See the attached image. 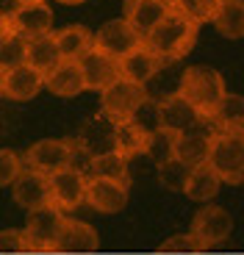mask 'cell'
<instances>
[{
	"label": "cell",
	"mask_w": 244,
	"mask_h": 255,
	"mask_svg": "<svg viewBox=\"0 0 244 255\" xmlns=\"http://www.w3.org/2000/svg\"><path fill=\"white\" fill-rule=\"evenodd\" d=\"M14 203L25 211H36L45 208V205H53V191H50V178L36 169H28L19 175V180L11 186Z\"/></svg>",
	"instance_id": "cell-12"
},
{
	"label": "cell",
	"mask_w": 244,
	"mask_h": 255,
	"mask_svg": "<svg viewBox=\"0 0 244 255\" xmlns=\"http://www.w3.org/2000/svg\"><path fill=\"white\" fill-rule=\"evenodd\" d=\"M189 233H192L194 242L200 244V250H211V247H217V244H222L233 233V217L222 208V205L208 203L194 214Z\"/></svg>",
	"instance_id": "cell-6"
},
{
	"label": "cell",
	"mask_w": 244,
	"mask_h": 255,
	"mask_svg": "<svg viewBox=\"0 0 244 255\" xmlns=\"http://www.w3.org/2000/svg\"><path fill=\"white\" fill-rule=\"evenodd\" d=\"M45 89L56 97H78L81 92H86L81 64L78 61H58L45 75Z\"/></svg>",
	"instance_id": "cell-19"
},
{
	"label": "cell",
	"mask_w": 244,
	"mask_h": 255,
	"mask_svg": "<svg viewBox=\"0 0 244 255\" xmlns=\"http://www.w3.org/2000/svg\"><path fill=\"white\" fill-rule=\"evenodd\" d=\"M172 8L192 19L194 25H206V22H214V17L222 8V0H175Z\"/></svg>",
	"instance_id": "cell-29"
},
{
	"label": "cell",
	"mask_w": 244,
	"mask_h": 255,
	"mask_svg": "<svg viewBox=\"0 0 244 255\" xmlns=\"http://www.w3.org/2000/svg\"><path fill=\"white\" fill-rule=\"evenodd\" d=\"M11 19L14 33H19L22 39H39L53 33V8L47 0L42 3H22V6H14V11L8 14Z\"/></svg>",
	"instance_id": "cell-9"
},
{
	"label": "cell",
	"mask_w": 244,
	"mask_h": 255,
	"mask_svg": "<svg viewBox=\"0 0 244 255\" xmlns=\"http://www.w3.org/2000/svg\"><path fill=\"white\" fill-rule=\"evenodd\" d=\"M178 95L197 111L203 120H211L217 106L222 103V97L228 95L225 78L217 70L206 67V64H194L189 70H183L178 83Z\"/></svg>",
	"instance_id": "cell-2"
},
{
	"label": "cell",
	"mask_w": 244,
	"mask_h": 255,
	"mask_svg": "<svg viewBox=\"0 0 244 255\" xmlns=\"http://www.w3.org/2000/svg\"><path fill=\"white\" fill-rule=\"evenodd\" d=\"M72 150H75V139H39L25 150V166L36 169L42 175H56L72 164Z\"/></svg>",
	"instance_id": "cell-5"
},
{
	"label": "cell",
	"mask_w": 244,
	"mask_h": 255,
	"mask_svg": "<svg viewBox=\"0 0 244 255\" xmlns=\"http://www.w3.org/2000/svg\"><path fill=\"white\" fill-rule=\"evenodd\" d=\"M214 28L225 39L244 36V0H222V8L214 17Z\"/></svg>",
	"instance_id": "cell-26"
},
{
	"label": "cell",
	"mask_w": 244,
	"mask_h": 255,
	"mask_svg": "<svg viewBox=\"0 0 244 255\" xmlns=\"http://www.w3.org/2000/svg\"><path fill=\"white\" fill-rule=\"evenodd\" d=\"M114 125H117V122L100 111V114L92 117V120L81 128V133H78L75 141L84 147L89 155L111 153V150H114Z\"/></svg>",
	"instance_id": "cell-16"
},
{
	"label": "cell",
	"mask_w": 244,
	"mask_h": 255,
	"mask_svg": "<svg viewBox=\"0 0 244 255\" xmlns=\"http://www.w3.org/2000/svg\"><path fill=\"white\" fill-rule=\"evenodd\" d=\"M219 189H222V180L208 164L192 166V172H189L186 183H183V194L189 200H194V203H211L219 194Z\"/></svg>",
	"instance_id": "cell-24"
},
{
	"label": "cell",
	"mask_w": 244,
	"mask_h": 255,
	"mask_svg": "<svg viewBox=\"0 0 244 255\" xmlns=\"http://www.w3.org/2000/svg\"><path fill=\"white\" fill-rule=\"evenodd\" d=\"M53 39H56V45H58L61 61H81L95 47V33L86 25H67L53 33Z\"/></svg>",
	"instance_id": "cell-23"
},
{
	"label": "cell",
	"mask_w": 244,
	"mask_h": 255,
	"mask_svg": "<svg viewBox=\"0 0 244 255\" xmlns=\"http://www.w3.org/2000/svg\"><path fill=\"white\" fill-rule=\"evenodd\" d=\"M56 3H61V6H81L86 0H56Z\"/></svg>",
	"instance_id": "cell-38"
},
{
	"label": "cell",
	"mask_w": 244,
	"mask_h": 255,
	"mask_svg": "<svg viewBox=\"0 0 244 255\" xmlns=\"http://www.w3.org/2000/svg\"><path fill=\"white\" fill-rule=\"evenodd\" d=\"M17 6H22V3H42V0H14Z\"/></svg>",
	"instance_id": "cell-40"
},
{
	"label": "cell",
	"mask_w": 244,
	"mask_h": 255,
	"mask_svg": "<svg viewBox=\"0 0 244 255\" xmlns=\"http://www.w3.org/2000/svg\"><path fill=\"white\" fill-rule=\"evenodd\" d=\"M214 133H231V136H244V95L228 92L222 103L217 106L211 117Z\"/></svg>",
	"instance_id": "cell-22"
},
{
	"label": "cell",
	"mask_w": 244,
	"mask_h": 255,
	"mask_svg": "<svg viewBox=\"0 0 244 255\" xmlns=\"http://www.w3.org/2000/svg\"><path fill=\"white\" fill-rule=\"evenodd\" d=\"M211 136H214L211 120L203 122L200 128H194V130H189V133H180V136H178V147H175V158L183 161L186 166H200V164H206Z\"/></svg>",
	"instance_id": "cell-18"
},
{
	"label": "cell",
	"mask_w": 244,
	"mask_h": 255,
	"mask_svg": "<svg viewBox=\"0 0 244 255\" xmlns=\"http://www.w3.org/2000/svg\"><path fill=\"white\" fill-rule=\"evenodd\" d=\"M164 3H169V6H172V3H175V0H164Z\"/></svg>",
	"instance_id": "cell-41"
},
{
	"label": "cell",
	"mask_w": 244,
	"mask_h": 255,
	"mask_svg": "<svg viewBox=\"0 0 244 255\" xmlns=\"http://www.w3.org/2000/svg\"><path fill=\"white\" fill-rule=\"evenodd\" d=\"M144 100H147V89H144V86L128 81V78H120V81L111 83L109 89L100 92V111H103L106 117H111L114 122L130 120L133 111L139 109Z\"/></svg>",
	"instance_id": "cell-7"
},
{
	"label": "cell",
	"mask_w": 244,
	"mask_h": 255,
	"mask_svg": "<svg viewBox=\"0 0 244 255\" xmlns=\"http://www.w3.org/2000/svg\"><path fill=\"white\" fill-rule=\"evenodd\" d=\"M45 89V72H39L31 64H19L14 70L6 72V83H3V97L14 103H28Z\"/></svg>",
	"instance_id": "cell-15"
},
{
	"label": "cell",
	"mask_w": 244,
	"mask_h": 255,
	"mask_svg": "<svg viewBox=\"0 0 244 255\" xmlns=\"http://www.w3.org/2000/svg\"><path fill=\"white\" fill-rule=\"evenodd\" d=\"M86 183L89 175L78 172L72 166L61 169V172L50 175V191H53V205L58 211H75L86 203Z\"/></svg>",
	"instance_id": "cell-11"
},
{
	"label": "cell",
	"mask_w": 244,
	"mask_h": 255,
	"mask_svg": "<svg viewBox=\"0 0 244 255\" xmlns=\"http://www.w3.org/2000/svg\"><path fill=\"white\" fill-rule=\"evenodd\" d=\"M81 72H84V83L89 92H103L109 89L114 81L122 78V67H120V58L109 56V53L92 47L84 58H81Z\"/></svg>",
	"instance_id": "cell-10"
},
{
	"label": "cell",
	"mask_w": 244,
	"mask_h": 255,
	"mask_svg": "<svg viewBox=\"0 0 244 255\" xmlns=\"http://www.w3.org/2000/svg\"><path fill=\"white\" fill-rule=\"evenodd\" d=\"M130 122H133V125H139L147 136H153L155 130H161V109H158V100H153V97L147 95V100H144L139 109L133 111Z\"/></svg>",
	"instance_id": "cell-33"
},
{
	"label": "cell",
	"mask_w": 244,
	"mask_h": 255,
	"mask_svg": "<svg viewBox=\"0 0 244 255\" xmlns=\"http://www.w3.org/2000/svg\"><path fill=\"white\" fill-rule=\"evenodd\" d=\"M25 172V158L8 147H0V189H8Z\"/></svg>",
	"instance_id": "cell-32"
},
{
	"label": "cell",
	"mask_w": 244,
	"mask_h": 255,
	"mask_svg": "<svg viewBox=\"0 0 244 255\" xmlns=\"http://www.w3.org/2000/svg\"><path fill=\"white\" fill-rule=\"evenodd\" d=\"M14 33V28H11V19H8V14H3L0 11V42H6L8 36Z\"/></svg>",
	"instance_id": "cell-37"
},
{
	"label": "cell",
	"mask_w": 244,
	"mask_h": 255,
	"mask_svg": "<svg viewBox=\"0 0 244 255\" xmlns=\"http://www.w3.org/2000/svg\"><path fill=\"white\" fill-rule=\"evenodd\" d=\"M86 205L100 214H117L128 205V183L109 178H89L86 183Z\"/></svg>",
	"instance_id": "cell-13"
},
{
	"label": "cell",
	"mask_w": 244,
	"mask_h": 255,
	"mask_svg": "<svg viewBox=\"0 0 244 255\" xmlns=\"http://www.w3.org/2000/svg\"><path fill=\"white\" fill-rule=\"evenodd\" d=\"M150 136L141 130L139 125H133L130 120H120L114 125V153H120L122 158H136L147 150Z\"/></svg>",
	"instance_id": "cell-25"
},
{
	"label": "cell",
	"mask_w": 244,
	"mask_h": 255,
	"mask_svg": "<svg viewBox=\"0 0 244 255\" xmlns=\"http://www.w3.org/2000/svg\"><path fill=\"white\" fill-rule=\"evenodd\" d=\"M97 230L81 219H64V228L58 233L56 253H95Z\"/></svg>",
	"instance_id": "cell-21"
},
{
	"label": "cell",
	"mask_w": 244,
	"mask_h": 255,
	"mask_svg": "<svg viewBox=\"0 0 244 255\" xmlns=\"http://www.w3.org/2000/svg\"><path fill=\"white\" fill-rule=\"evenodd\" d=\"M89 178H109V180L128 183V158H122L114 150H111V153H103V155H92Z\"/></svg>",
	"instance_id": "cell-28"
},
{
	"label": "cell",
	"mask_w": 244,
	"mask_h": 255,
	"mask_svg": "<svg viewBox=\"0 0 244 255\" xmlns=\"http://www.w3.org/2000/svg\"><path fill=\"white\" fill-rule=\"evenodd\" d=\"M175 147H178V133L161 128V130H155V133L147 139V150H144V155H147L155 166H161V164H167V161L175 158Z\"/></svg>",
	"instance_id": "cell-30"
},
{
	"label": "cell",
	"mask_w": 244,
	"mask_h": 255,
	"mask_svg": "<svg viewBox=\"0 0 244 255\" xmlns=\"http://www.w3.org/2000/svg\"><path fill=\"white\" fill-rule=\"evenodd\" d=\"M161 253H167V255H172V253H200V244L194 242L192 233H178V236L167 239V242L161 244Z\"/></svg>",
	"instance_id": "cell-36"
},
{
	"label": "cell",
	"mask_w": 244,
	"mask_h": 255,
	"mask_svg": "<svg viewBox=\"0 0 244 255\" xmlns=\"http://www.w3.org/2000/svg\"><path fill=\"white\" fill-rule=\"evenodd\" d=\"M169 11H172V6L164 0H125V19L141 36H147Z\"/></svg>",
	"instance_id": "cell-20"
},
{
	"label": "cell",
	"mask_w": 244,
	"mask_h": 255,
	"mask_svg": "<svg viewBox=\"0 0 244 255\" xmlns=\"http://www.w3.org/2000/svg\"><path fill=\"white\" fill-rule=\"evenodd\" d=\"M155 169H158V180H161V183L167 186V189H175V191H183V183H186L189 172H192V166H186L183 161H178V158L155 166Z\"/></svg>",
	"instance_id": "cell-34"
},
{
	"label": "cell",
	"mask_w": 244,
	"mask_h": 255,
	"mask_svg": "<svg viewBox=\"0 0 244 255\" xmlns=\"http://www.w3.org/2000/svg\"><path fill=\"white\" fill-rule=\"evenodd\" d=\"M158 109H161V128H164V130H172V133H178V136L189 133V130L200 128L203 122H208V120H203L178 92H175V95H167L164 100H158Z\"/></svg>",
	"instance_id": "cell-14"
},
{
	"label": "cell",
	"mask_w": 244,
	"mask_h": 255,
	"mask_svg": "<svg viewBox=\"0 0 244 255\" xmlns=\"http://www.w3.org/2000/svg\"><path fill=\"white\" fill-rule=\"evenodd\" d=\"M19 64H28V39H22L19 33H11L6 42H0V67L8 72Z\"/></svg>",
	"instance_id": "cell-31"
},
{
	"label": "cell",
	"mask_w": 244,
	"mask_h": 255,
	"mask_svg": "<svg viewBox=\"0 0 244 255\" xmlns=\"http://www.w3.org/2000/svg\"><path fill=\"white\" fill-rule=\"evenodd\" d=\"M206 164L219 175L222 183L242 186L244 183V136L214 133L208 144Z\"/></svg>",
	"instance_id": "cell-3"
},
{
	"label": "cell",
	"mask_w": 244,
	"mask_h": 255,
	"mask_svg": "<svg viewBox=\"0 0 244 255\" xmlns=\"http://www.w3.org/2000/svg\"><path fill=\"white\" fill-rule=\"evenodd\" d=\"M3 83H6V70L0 67V97H3Z\"/></svg>",
	"instance_id": "cell-39"
},
{
	"label": "cell",
	"mask_w": 244,
	"mask_h": 255,
	"mask_svg": "<svg viewBox=\"0 0 244 255\" xmlns=\"http://www.w3.org/2000/svg\"><path fill=\"white\" fill-rule=\"evenodd\" d=\"M17 253H28L25 233L17 230V228L0 230V255H17Z\"/></svg>",
	"instance_id": "cell-35"
},
{
	"label": "cell",
	"mask_w": 244,
	"mask_h": 255,
	"mask_svg": "<svg viewBox=\"0 0 244 255\" xmlns=\"http://www.w3.org/2000/svg\"><path fill=\"white\" fill-rule=\"evenodd\" d=\"M197 28L200 25H194L192 19H186L183 14H178L172 8V11L144 36V45H147L164 64H175V61H180L183 56L192 53L194 42H197Z\"/></svg>",
	"instance_id": "cell-1"
},
{
	"label": "cell",
	"mask_w": 244,
	"mask_h": 255,
	"mask_svg": "<svg viewBox=\"0 0 244 255\" xmlns=\"http://www.w3.org/2000/svg\"><path fill=\"white\" fill-rule=\"evenodd\" d=\"M64 211H58L56 205L28 211L25 228H22L28 253H56V242L64 228Z\"/></svg>",
	"instance_id": "cell-4"
},
{
	"label": "cell",
	"mask_w": 244,
	"mask_h": 255,
	"mask_svg": "<svg viewBox=\"0 0 244 255\" xmlns=\"http://www.w3.org/2000/svg\"><path fill=\"white\" fill-rule=\"evenodd\" d=\"M141 45H144V36H141L125 17L109 19V22H103L100 31L95 33V47L97 50L109 53V56L120 58V61Z\"/></svg>",
	"instance_id": "cell-8"
},
{
	"label": "cell",
	"mask_w": 244,
	"mask_h": 255,
	"mask_svg": "<svg viewBox=\"0 0 244 255\" xmlns=\"http://www.w3.org/2000/svg\"><path fill=\"white\" fill-rule=\"evenodd\" d=\"M120 67H122V78H128V81H133V83H139V86L147 89V83L153 81L167 64L161 61L147 45H141V47H136L133 53H128V56L122 58Z\"/></svg>",
	"instance_id": "cell-17"
},
{
	"label": "cell",
	"mask_w": 244,
	"mask_h": 255,
	"mask_svg": "<svg viewBox=\"0 0 244 255\" xmlns=\"http://www.w3.org/2000/svg\"><path fill=\"white\" fill-rule=\"evenodd\" d=\"M58 61H61V53H58V45H56V39H53V33L28 42V64L36 67L39 72L47 75Z\"/></svg>",
	"instance_id": "cell-27"
}]
</instances>
